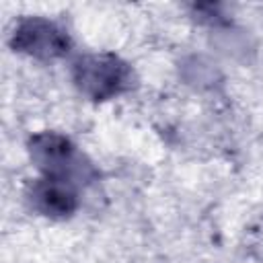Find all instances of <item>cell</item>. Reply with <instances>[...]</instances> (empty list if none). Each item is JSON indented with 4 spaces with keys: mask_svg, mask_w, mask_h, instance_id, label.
<instances>
[{
    "mask_svg": "<svg viewBox=\"0 0 263 263\" xmlns=\"http://www.w3.org/2000/svg\"><path fill=\"white\" fill-rule=\"evenodd\" d=\"M27 201L33 212L51 218L64 220L70 218L78 210V187L74 183L53 179V177H39L27 189Z\"/></svg>",
    "mask_w": 263,
    "mask_h": 263,
    "instance_id": "obj_4",
    "label": "cell"
},
{
    "mask_svg": "<svg viewBox=\"0 0 263 263\" xmlns=\"http://www.w3.org/2000/svg\"><path fill=\"white\" fill-rule=\"evenodd\" d=\"M29 156L43 177L62 179L74 183L76 187L99 179L97 166L78 150L70 138L58 132H39L31 136Z\"/></svg>",
    "mask_w": 263,
    "mask_h": 263,
    "instance_id": "obj_1",
    "label": "cell"
},
{
    "mask_svg": "<svg viewBox=\"0 0 263 263\" xmlns=\"http://www.w3.org/2000/svg\"><path fill=\"white\" fill-rule=\"evenodd\" d=\"M10 47L29 58L47 62L64 58L72 47V39L58 23L43 16H27L16 23L10 35Z\"/></svg>",
    "mask_w": 263,
    "mask_h": 263,
    "instance_id": "obj_3",
    "label": "cell"
},
{
    "mask_svg": "<svg viewBox=\"0 0 263 263\" xmlns=\"http://www.w3.org/2000/svg\"><path fill=\"white\" fill-rule=\"evenodd\" d=\"M72 80L86 99L109 101L134 86V72L113 53H84L72 64Z\"/></svg>",
    "mask_w": 263,
    "mask_h": 263,
    "instance_id": "obj_2",
    "label": "cell"
}]
</instances>
